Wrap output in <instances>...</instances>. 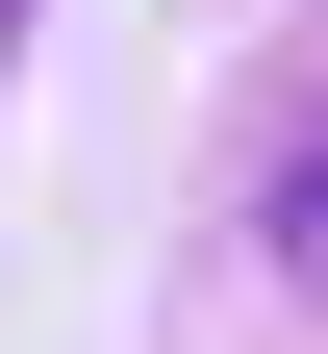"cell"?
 Returning a JSON list of instances; mask_svg holds the SVG:
<instances>
[{"label": "cell", "instance_id": "6da1fadb", "mask_svg": "<svg viewBox=\"0 0 328 354\" xmlns=\"http://www.w3.org/2000/svg\"><path fill=\"white\" fill-rule=\"evenodd\" d=\"M278 253H303V279H328V152H303V177H278Z\"/></svg>", "mask_w": 328, "mask_h": 354}, {"label": "cell", "instance_id": "7a4b0ae2", "mask_svg": "<svg viewBox=\"0 0 328 354\" xmlns=\"http://www.w3.org/2000/svg\"><path fill=\"white\" fill-rule=\"evenodd\" d=\"M0 51H26V0H0Z\"/></svg>", "mask_w": 328, "mask_h": 354}]
</instances>
